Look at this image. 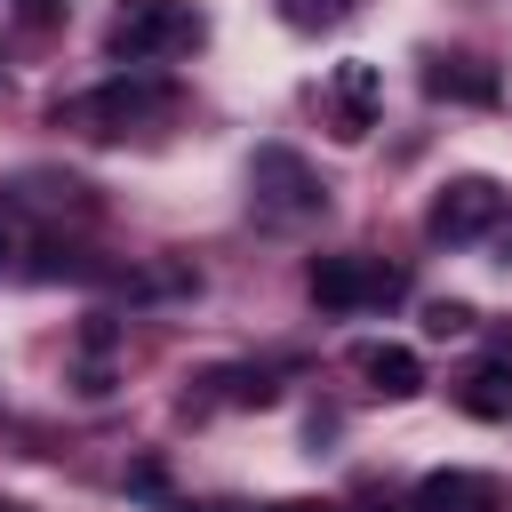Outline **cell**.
Masks as SVG:
<instances>
[{
    "label": "cell",
    "mask_w": 512,
    "mask_h": 512,
    "mask_svg": "<svg viewBox=\"0 0 512 512\" xmlns=\"http://www.w3.org/2000/svg\"><path fill=\"white\" fill-rule=\"evenodd\" d=\"M208 40V16L192 0H120V16L104 24V48L120 64H160V56H184Z\"/></svg>",
    "instance_id": "cell-1"
},
{
    "label": "cell",
    "mask_w": 512,
    "mask_h": 512,
    "mask_svg": "<svg viewBox=\"0 0 512 512\" xmlns=\"http://www.w3.org/2000/svg\"><path fill=\"white\" fill-rule=\"evenodd\" d=\"M248 200L264 208V216H320L328 208V184L304 168V152H288V144H256V160H248Z\"/></svg>",
    "instance_id": "cell-2"
},
{
    "label": "cell",
    "mask_w": 512,
    "mask_h": 512,
    "mask_svg": "<svg viewBox=\"0 0 512 512\" xmlns=\"http://www.w3.org/2000/svg\"><path fill=\"white\" fill-rule=\"evenodd\" d=\"M408 280L392 264H368V256H312L304 264V296L320 312H352V304H392Z\"/></svg>",
    "instance_id": "cell-3"
},
{
    "label": "cell",
    "mask_w": 512,
    "mask_h": 512,
    "mask_svg": "<svg viewBox=\"0 0 512 512\" xmlns=\"http://www.w3.org/2000/svg\"><path fill=\"white\" fill-rule=\"evenodd\" d=\"M496 216H504V184L496 176H448L432 192V208H424V232L448 240V248H464V240L496 232Z\"/></svg>",
    "instance_id": "cell-4"
},
{
    "label": "cell",
    "mask_w": 512,
    "mask_h": 512,
    "mask_svg": "<svg viewBox=\"0 0 512 512\" xmlns=\"http://www.w3.org/2000/svg\"><path fill=\"white\" fill-rule=\"evenodd\" d=\"M168 104V88H152V80H112V88H88V96H72L64 112H56V128H80V136H128L144 112H160Z\"/></svg>",
    "instance_id": "cell-5"
},
{
    "label": "cell",
    "mask_w": 512,
    "mask_h": 512,
    "mask_svg": "<svg viewBox=\"0 0 512 512\" xmlns=\"http://www.w3.org/2000/svg\"><path fill=\"white\" fill-rule=\"evenodd\" d=\"M320 104H328V128H336L344 144H360V136L376 128V112H384V72H376L368 56H344V64L328 72Z\"/></svg>",
    "instance_id": "cell-6"
},
{
    "label": "cell",
    "mask_w": 512,
    "mask_h": 512,
    "mask_svg": "<svg viewBox=\"0 0 512 512\" xmlns=\"http://www.w3.org/2000/svg\"><path fill=\"white\" fill-rule=\"evenodd\" d=\"M352 368H360V384H368L376 400H416V392H424V360H416L408 344H360Z\"/></svg>",
    "instance_id": "cell-7"
},
{
    "label": "cell",
    "mask_w": 512,
    "mask_h": 512,
    "mask_svg": "<svg viewBox=\"0 0 512 512\" xmlns=\"http://www.w3.org/2000/svg\"><path fill=\"white\" fill-rule=\"evenodd\" d=\"M424 96H440V104H496L504 88L472 56H424Z\"/></svg>",
    "instance_id": "cell-8"
},
{
    "label": "cell",
    "mask_w": 512,
    "mask_h": 512,
    "mask_svg": "<svg viewBox=\"0 0 512 512\" xmlns=\"http://www.w3.org/2000/svg\"><path fill=\"white\" fill-rule=\"evenodd\" d=\"M416 512H504V496L488 472H424Z\"/></svg>",
    "instance_id": "cell-9"
},
{
    "label": "cell",
    "mask_w": 512,
    "mask_h": 512,
    "mask_svg": "<svg viewBox=\"0 0 512 512\" xmlns=\"http://www.w3.org/2000/svg\"><path fill=\"white\" fill-rule=\"evenodd\" d=\"M456 400H464L472 416H512V384H504L496 368H472V376L456 384Z\"/></svg>",
    "instance_id": "cell-10"
},
{
    "label": "cell",
    "mask_w": 512,
    "mask_h": 512,
    "mask_svg": "<svg viewBox=\"0 0 512 512\" xmlns=\"http://www.w3.org/2000/svg\"><path fill=\"white\" fill-rule=\"evenodd\" d=\"M280 16H288L296 32H320V24H344L352 0H280Z\"/></svg>",
    "instance_id": "cell-11"
},
{
    "label": "cell",
    "mask_w": 512,
    "mask_h": 512,
    "mask_svg": "<svg viewBox=\"0 0 512 512\" xmlns=\"http://www.w3.org/2000/svg\"><path fill=\"white\" fill-rule=\"evenodd\" d=\"M472 320H480V312H472V304H456V296H440V304L424 312V328H432V336H464Z\"/></svg>",
    "instance_id": "cell-12"
},
{
    "label": "cell",
    "mask_w": 512,
    "mask_h": 512,
    "mask_svg": "<svg viewBox=\"0 0 512 512\" xmlns=\"http://www.w3.org/2000/svg\"><path fill=\"white\" fill-rule=\"evenodd\" d=\"M264 512H336V504H312V496H288V504H264Z\"/></svg>",
    "instance_id": "cell-13"
},
{
    "label": "cell",
    "mask_w": 512,
    "mask_h": 512,
    "mask_svg": "<svg viewBox=\"0 0 512 512\" xmlns=\"http://www.w3.org/2000/svg\"><path fill=\"white\" fill-rule=\"evenodd\" d=\"M8 256H16V232H8V216H0V264H8Z\"/></svg>",
    "instance_id": "cell-14"
},
{
    "label": "cell",
    "mask_w": 512,
    "mask_h": 512,
    "mask_svg": "<svg viewBox=\"0 0 512 512\" xmlns=\"http://www.w3.org/2000/svg\"><path fill=\"white\" fill-rule=\"evenodd\" d=\"M0 64H8V56H0Z\"/></svg>",
    "instance_id": "cell-15"
},
{
    "label": "cell",
    "mask_w": 512,
    "mask_h": 512,
    "mask_svg": "<svg viewBox=\"0 0 512 512\" xmlns=\"http://www.w3.org/2000/svg\"><path fill=\"white\" fill-rule=\"evenodd\" d=\"M0 512H8V504H0Z\"/></svg>",
    "instance_id": "cell-16"
}]
</instances>
